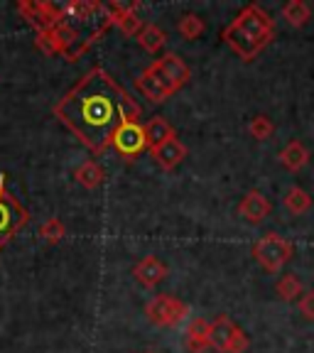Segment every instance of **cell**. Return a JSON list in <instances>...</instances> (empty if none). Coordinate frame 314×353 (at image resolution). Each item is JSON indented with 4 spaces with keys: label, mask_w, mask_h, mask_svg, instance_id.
Returning <instances> with one entry per match:
<instances>
[{
    "label": "cell",
    "mask_w": 314,
    "mask_h": 353,
    "mask_svg": "<svg viewBox=\"0 0 314 353\" xmlns=\"http://www.w3.org/2000/svg\"><path fill=\"white\" fill-rule=\"evenodd\" d=\"M145 138H148V150H155V148H160L162 143H167V140L177 138V135H175V128L170 125L167 118L155 116L145 123Z\"/></svg>",
    "instance_id": "9a60e30c"
},
{
    "label": "cell",
    "mask_w": 314,
    "mask_h": 353,
    "mask_svg": "<svg viewBox=\"0 0 314 353\" xmlns=\"http://www.w3.org/2000/svg\"><path fill=\"white\" fill-rule=\"evenodd\" d=\"M275 292L280 294L282 302H295V299L302 297L304 290H302V282H300V277L295 275V272H285V275L277 280Z\"/></svg>",
    "instance_id": "ffe728a7"
},
{
    "label": "cell",
    "mask_w": 314,
    "mask_h": 353,
    "mask_svg": "<svg viewBox=\"0 0 314 353\" xmlns=\"http://www.w3.org/2000/svg\"><path fill=\"white\" fill-rule=\"evenodd\" d=\"M209 326L211 321L206 319H192L184 334V343H187L189 353H204L209 348Z\"/></svg>",
    "instance_id": "5bb4252c"
},
{
    "label": "cell",
    "mask_w": 314,
    "mask_h": 353,
    "mask_svg": "<svg viewBox=\"0 0 314 353\" xmlns=\"http://www.w3.org/2000/svg\"><path fill=\"white\" fill-rule=\"evenodd\" d=\"M110 148H116V152L123 160H135L148 150V138H145V125L140 121H126L113 135Z\"/></svg>",
    "instance_id": "52a82bcc"
},
{
    "label": "cell",
    "mask_w": 314,
    "mask_h": 353,
    "mask_svg": "<svg viewBox=\"0 0 314 353\" xmlns=\"http://www.w3.org/2000/svg\"><path fill=\"white\" fill-rule=\"evenodd\" d=\"M295 255L293 243L282 238L280 233H265L258 243L253 245V258L263 265V270H268L271 275L280 272Z\"/></svg>",
    "instance_id": "277c9868"
},
{
    "label": "cell",
    "mask_w": 314,
    "mask_h": 353,
    "mask_svg": "<svg viewBox=\"0 0 314 353\" xmlns=\"http://www.w3.org/2000/svg\"><path fill=\"white\" fill-rule=\"evenodd\" d=\"M297 307H300V314H302L304 319H309V321L314 319V290L304 292L302 297L297 299Z\"/></svg>",
    "instance_id": "d4e9b609"
},
{
    "label": "cell",
    "mask_w": 314,
    "mask_h": 353,
    "mask_svg": "<svg viewBox=\"0 0 314 353\" xmlns=\"http://www.w3.org/2000/svg\"><path fill=\"white\" fill-rule=\"evenodd\" d=\"M204 30H206L204 17H199L197 12H187V15H182V20H179V25H177V32L182 34L184 39H189V42L197 39V37H202Z\"/></svg>",
    "instance_id": "7402d4cb"
},
{
    "label": "cell",
    "mask_w": 314,
    "mask_h": 353,
    "mask_svg": "<svg viewBox=\"0 0 314 353\" xmlns=\"http://www.w3.org/2000/svg\"><path fill=\"white\" fill-rule=\"evenodd\" d=\"M135 86H138L140 94H143L148 101H153V103H162V101H167L172 94H175V91H172V88L167 86V83L162 81V79L157 77L150 66L140 74L138 79H135Z\"/></svg>",
    "instance_id": "7c38bea8"
},
{
    "label": "cell",
    "mask_w": 314,
    "mask_h": 353,
    "mask_svg": "<svg viewBox=\"0 0 314 353\" xmlns=\"http://www.w3.org/2000/svg\"><path fill=\"white\" fill-rule=\"evenodd\" d=\"M8 194V187H6V174H0V199Z\"/></svg>",
    "instance_id": "484cf974"
},
{
    "label": "cell",
    "mask_w": 314,
    "mask_h": 353,
    "mask_svg": "<svg viewBox=\"0 0 314 353\" xmlns=\"http://www.w3.org/2000/svg\"><path fill=\"white\" fill-rule=\"evenodd\" d=\"M248 132H251V138H255V140H268V138H273L275 125H273V121L268 116H255L248 125Z\"/></svg>",
    "instance_id": "cb8c5ba5"
},
{
    "label": "cell",
    "mask_w": 314,
    "mask_h": 353,
    "mask_svg": "<svg viewBox=\"0 0 314 353\" xmlns=\"http://www.w3.org/2000/svg\"><path fill=\"white\" fill-rule=\"evenodd\" d=\"M138 42H140V47H143L145 52H150V54H157V52L165 50L167 34H165V30H160L157 25L148 22V25H143V30H140Z\"/></svg>",
    "instance_id": "ac0fdd59"
},
{
    "label": "cell",
    "mask_w": 314,
    "mask_h": 353,
    "mask_svg": "<svg viewBox=\"0 0 314 353\" xmlns=\"http://www.w3.org/2000/svg\"><path fill=\"white\" fill-rule=\"evenodd\" d=\"M238 214L248 221V223H263V221L268 219V214H271V201H268L258 189H251V192L241 199Z\"/></svg>",
    "instance_id": "4fadbf2b"
},
{
    "label": "cell",
    "mask_w": 314,
    "mask_h": 353,
    "mask_svg": "<svg viewBox=\"0 0 314 353\" xmlns=\"http://www.w3.org/2000/svg\"><path fill=\"white\" fill-rule=\"evenodd\" d=\"M282 204H285L287 214L302 216V214H307V211L312 209V196H309L302 187H290L285 196H282Z\"/></svg>",
    "instance_id": "d6986e66"
},
{
    "label": "cell",
    "mask_w": 314,
    "mask_h": 353,
    "mask_svg": "<svg viewBox=\"0 0 314 353\" xmlns=\"http://www.w3.org/2000/svg\"><path fill=\"white\" fill-rule=\"evenodd\" d=\"M143 108L104 66L88 69L55 105V118L94 154H104L126 121H138Z\"/></svg>",
    "instance_id": "6da1fadb"
},
{
    "label": "cell",
    "mask_w": 314,
    "mask_h": 353,
    "mask_svg": "<svg viewBox=\"0 0 314 353\" xmlns=\"http://www.w3.org/2000/svg\"><path fill=\"white\" fill-rule=\"evenodd\" d=\"M150 154H153V160L157 162L162 170L172 172L175 167L182 165L184 157H187V145L179 138H172V140H167V143H162L160 148L150 150Z\"/></svg>",
    "instance_id": "8fae6325"
},
{
    "label": "cell",
    "mask_w": 314,
    "mask_h": 353,
    "mask_svg": "<svg viewBox=\"0 0 314 353\" xmlns=\"http://www.w3.org/2000/svg\"><path fill=\"white\" fill-rule=\"evenodd\" d=\"M28 221H30V211L10 192L0 199V250L6 248L8 243L28 226Z\"/></svg>",
    "instance_id": "8992f818"
},
{
    "label": "cell",
    "mask_w": 314,
    "mask_h": 353,
    "mask_svg": "<svg viewBox=\"0 0 314 353\" xmlns=\"http://www.w3.org/2000/svg\"><path fill=\"white\" fill-rule=\"evenodd\" d=\"M251 346L248 334L228 314H219L209 326V348L219 353H246Z\"/></svg>",
    "instance_id": "3957f363"
},
{
    "label": "cell",
    "mask_w": 314,
    "mask_h": 353,
    "mask_svg": "<svg viewBox=\"0 0 314 353\" xmlns=\"http://www.w3.org/2000/svg\"><path fill=\"white\" fill-rule=\"evenodd\" d=\"M282 17L287 20V25H293V28H304L312 17V10L304 0H290L285 8H282Z\"/></svg>",
    "instance_id": "44dd1931"
},
{
    "label": "cell",
    "mask_w": 314,
    "mask_h": 353,
    "mask_svg": "<svg viewBox=\"0 0 314 353\" xmlns=\"http://www.w3.org/2000/svg\"><path fill=\"white\" fill-rule=\"evenodd\" d=\"M145 314H148L150 324L155 326H179L189 316L187 302H182L175 294H155L148 304H145Z\"/></svg>",
    "instance_id": "5b68a950"
},
{
    "label": "cell",
    "mask_w": 314,
    "mask_h": 353,
    "mask_svg": "<svg viewBox=\"0 0 314 353\" xmlns=\"http://www.w3.org/2000/svg\"><path fill=\"white\" fill-rule=\"evenodd\" d=\"M104 167L96 160H86L74 170V179L81 184L84 189H96L101 182H104Z\"/></svg>",
    "instance_id": "e0dca14e"
},
{
    "label": "cell",
    "mask_w": 314,
    "mask_h": 353,
    "mask_svg": "<svg viewBox=\"0 0 314 353\" xmlns=\"http://www.w3.org/2000/svg\"><path fill=\"white\" fill-rule=\"evenodd\" d=\"M17 10L35 28V32H47L61 22V6L47 3V0H22Z\"/></svg>",
    "instance_id": "ba28073f"
},
{
    "label": "cell",
    "mask_w": 314,
    "mask_h": 353,
    "mask_svg": "<svg viewBox=\"0 0 314 353\" xmlns=\"http://www.w3.org/2000/svg\"><path fill=\"white\" fill-rule=\"evenodd\" d=\"M133 277L143 287H155L167 277V265L162 263L157 255H145V258L138 260L135 268H133Z\"/></svg>",
    "instance_id": "30bf717a"
},
{
    "label": "cell",
    "mask_w": 314,
    "mask_h": 353,
    "mask_svg": "<svg viewBox=\"0 0 314 353\" xmlns=\"http://www.w3.org/2000/svg\"><path fill=\"white\" fill-rule=\"evenodd\" d=\"M150 69H153L175 94L192 79V69H189L187 61L177 54V52H165L162 57H157V59L150 64Z\"/></svg>",
    "instance_id": "9c48e42d"
},
{
    "label": "cell",
    "mask_w": 314,
    "mask_h": 353,
    "mask_svg": "<svg viewBox=\"0 0 314 353\" xmlns=\"http://www.w3.org/2000/svg\"><path fill=\"white\" fill-rule=\"evenodd\" d=\"M145 353H155V351H145Z\"/></svg>",
    "instance_id": "4316f807"
},
{
    "label": "cell",
    "mask_w": 314,
    "mask_h": 353,
    "mask_svg": "<svg viewBox=\"0 0 314 353\" xmlns=\"http://www.w3.org/2000/svg\"><path fill=\"white\" fill-rule=\"evenodd\" d=\"M275 20L265 12V8L251 3L238 12L236 20L224 28L221 39L241 61H253L275 39Z\"/></svg>",
    "instance_id": "7a4b0ae2"
},
{
    "label": "cell",
    "mask_w": 314,
    "mask_h": 353,
    "mask_svg": "<svg viewBox=\"0 0 314 353\" xmlns=\"http://www.w3.org/2000/svg\"><path fill=\"white\" fill-rule=\"evenodd\" d=\"M64 236H66V226L61 223L57 216H52L50 221H44L42 226H39V238L42 241H47V243H59V241H64Z\"/></svg>",
    "instance_id": "603a6c76"
},
{
    "label": "cell",
    "mask_w": 314,
    "mask_h": 353,
    "mask_svg": "<svg viewBox=\"0 0 314 353\" xmlns=\"http://www.w3.org/2000/svg\"><path fill=\"white\" fill-rule=\"evenodd\" d=\"M280 162L285 170L300 172L309 162V150L304 148V143H300V140H290V143L280 150Z\"/></svg>",
    "instance_id": "2e32d148"
}]
</instances>
